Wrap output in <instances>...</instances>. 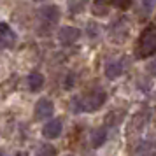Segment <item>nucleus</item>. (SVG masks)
Wrapping results in <instances>:
<instances>
[{
    "label": "nucleus",
    "instance_id": "obj_13",
    "mask_svg": "<svg viewBox=\"0 0 156 156\" xmlns=\"http://www.w3.org/2000/svg\"><path fill=\"white\" fill-rule=\"evenodd\" d=\"M74 86V83H72V76H69V77L65 79V88H72Z\"/></svg>",
    "mask_w": 156,
    "mask_h": 156
},
{
    "label": "nucleus",
    "instance_id": "obj_1",
    "mask_svg": "<svg viewBox=\"0 0 156 156\" xmlns=\"http://www.w3.org/2000/svg\"><path fill=\"white\" fill-rule=\"evenodd\" d=\"M107 95L102 90H95V91L88 93L86 97H77L72 100V111L74 112H95L97 109L105 104Z\"/></svg>",
    "mask_w": 156,
    "mask_h": 156
},
{
    "label": "nucleus",
    "instance_id": "obj_5",
    "mask_svg": "<svg viewBox=\"0 0 156 156\" xmlns=\"http://www.w3.org/2000/svg\"><path fill=\"white\" fill-rule=\"evenodd\" d=\"M62 128H63L62 119H51L44 125L42 133H44L46 139H56V137H60V133H62Z\"/></svg>",
    "mask_w": 156,
    "mask_h": 156
},
{
    "label": "nucleus",
    "instance_id": "obj_8",
    "mask_svg": "<svg viewBox=\"0 0 156 156\" xmlns=\"http://www.w3.org/2000/svg\"><path fill=\"white\" fill-rule=\"evenodd\" d=\"M121 74H123V63H121L119 60H116V62H109V63L105 65V76L109 79L119 77Z\"/></svg>",
    "mask_w": 156,
    "mask_h": 156
},
{
    "label": "nucleus",
    "instance_id": "obj_6",
    "mask_svg": "<svg viewBox=\"0 0 156 156\" xmlns=\"http://www.w3.org/2000/svg\"><path fill=\"white\" fill-rule=\"evenodd\" d=\"M41 18L46 25H55L60 20V11L56 5H46L41 9Z\"/></svg>",
    "mask_w": 156,
    "mask_h": 156
},
{
    "label": "nucleus",
    "instance_id": "obj_15",
    "mask_svg": "<svg viewBox=\"0 0 156 156\" xmlns=\"http://www.w3.org/2000/svg\"><path fill=\"white\" fill-rule=\"evenodd\" d=\"M16 156H27V154H25V153H18Z\"/></svg>",
    "mask_w": 156,
    "mask_h": 156
},
{
    "label": "nucleus",
    "instance_id": "obj_4",
    "mask_svg": "<svg viewBox=\"0 0 156 156\" xmlns=\"http://www.w3.org/2000/svg\"><path fill=\"white\" fill-rule=\"evenodd\" d=\"M53 111H55V105H53V102L48 100V98H41L35 104V118H39V119L51 118V116H53Z\"/></svg>",
    "mask_w": 156,
    "mask_h": 156
},
{
    "label": "nucleus",
    "instance_id": "obj_3",
    "mask_svg": "<svg viewBox=\"0 0 156 156\" xmlns=\"http://www.w3.org/2000/svg\"><path fill=\"white\" fill-rule=\"evenodd\" d=\"M81 37V30L76 28V27H63L58 32V41L63 44V46H69V44H74Z\"/></svg>",
    "mask_w": 156,
    "mask_h": 156
},
{
    "label": "nucleus",
    "instance_id": "obj_10",
    "mask_svg": "<svg viewBox=\"0 0 156 156\" xmlns=\"http://www.w3.org/2000/svg\"><path fill=\"white\" fill-rule=\"evenodd\" d=\"M44 86V76L39 72H32L28 76V88L32 91H39Z\"/></svg>",
    "mask_w": 156,
    "mask_h": 156
},
{
    "label": "nucleus",
    "instance_id": "obj_11",
    "mask_svg": "<svg viewBox=\"0 0 156 156\" xmlns=\"http://www.w3.org/2000/svg\"><path fill=\"white\" fill-rule=\"evenodd\" d=\"M55 154H56V149L53 147V146H49V144L41 146L39 153H37V156H55Z\"/></svg>",
    "mask_w": 156,
    "mask_h": 156
},
{
    "label": "nucleus",
    "instance_id": "obj_14",
    "mask_svg": "<svg viewBox=\"0 0 156 156\" xmlns=\"http://www.w3.org/2000/svg\"><path fill=\"white\" fill-rule=\"evenodd\" d=\"M151 69H153V74H156V60L151 63Z\"/></svg>",
    "mask_w": 156,
    "mask_h": 156
},
{
    "label": "nucleus",
    "instance_id": "obj_2",
    "mask_svg": "<svg viewBox=\"0 0 156 156\" xmlns=\"http://www.w3.org/2000/svg\"><path fill=\"white\" fill-rule=\"evenodd\" d=\"M156 53V30L149 28L140 35L137 46V58H147Z\"/></svg>",
    "mask_w": 156,
    "mask_h": 156
},
{
    "label": "nucleus",
    "instance_id": "obj_12",
    "mask_svg": "<svg viewBox=\"0 0 156 156\" xmlns=\"http://www.w3.org/2000/svg\"><path fill=\"white\" fill-rule=\"evenodd\" d=\"M93 14H97V16H105V14H107V4L95 2V4H93Z\"/></svg>",
    "mask_w": 156,
    "mask_h": 156
},
{
    "label": "nucleus",
    "instance_id": "obj_7",
    "mask_svg": "<svg viewBox=\"0 0 156 156\" xmlns=\"http://www.w3.org/2000/svg\"><path fill=\"white\" fill-rule=\"evenodd\" d=\"M0 42L5 46H12L16 42V34L9 28L7 23H0Z\"/></svg>",
    "mask_w": 156,
    "mask_h": 156
},
{
    "label": "nucleus",
    "instance_id": "obj_16",
    "mask_svg": "<svg viewBox=\"0 0 156 156\" xmlns=\"http://www.w3.org/2000/svg\"><path fill=\"white\" fill-rule=\"evenodd\" d=\"M0 156H2V154H0Z\"/></svg>",
    "mask_w": 156,
    "mask_h": 156
},
{
    "label": "nucleus",
    "instance_id": "obj_17",
    "mask_svg": "<svg viewBox=\"0 0 156 156\" xmlns=\"http://www.w3.org/2000/svg\"><path fill=\"white\" fill-rule=\"evenodd\" d=\"M67 156H69V154H67Z\"/></svg>",
    "mask_w": 156,
    "mask_h": 156
},
{
    "label": "nucleus",
    "instance_id": "obj_9",
    "mask_svg": "<svg viewBox=\"0 0 156 156\" xmlns=\"http://www.w3.org/2000/svg\"><path fill=\"white\" fill-rule=\"evenodd\" d=\"M107 140V130L105 128H97V130H93L91 132V146L93 147H100V146H104Z\"/></svg>",
    "mask_w": 156,
    "mask_h": 156
}]
</instances>
